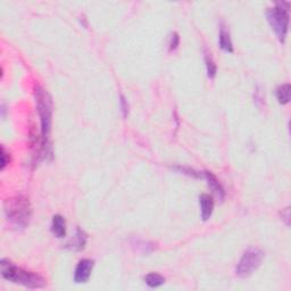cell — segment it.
<instances>
[{"mask_svg":"<svg viewBox=\"0 0 291 291\" xmlns=\"http://www.w3.org/2000/svg\"><path fill=\"white\" fill-rule=\"evenodd\" d=\"M36 110L40 117V155L46 158L48 155H51L50 146V133L51 125H53V99L46 89L36 86L34 90Z\"/></svg>","mask_w":291,"mask_h":291,"instance_id":"obj_1","label":"cell"},{"mask_svg":"<svg viewBox=\"0 0 291 291\" xmlns=\"http://www.w3.org/2000/svg\"><path fill=\"white\" fill-rule=\"evenodd\" d=\"M0 267H1L2 278L9 282L24 286L31 289L43 288L47 285L46 280L40 274L24 270V268L17 266L12 260L7 259H1Z\"/></svg>","mask_w":291,"mask_h":291,"instance_id":"obj_2","label":"cell"},{"mask_svg":"<svg viewBox=\"0 0 291 291\" xmlns=\"http://www.w3.org/2000/svg\"><path fill=\"white\" fill-rule=\"evenodd\" d=\"M3 211L7 220L17 229H24L29 226L32 216V208L25 196H14L3 202Z\"/></svg>","mask_w":291,"mask_h":291,"instance_id":"obj_3","label":"cell"},{"mask_svg":"<svg viewBox=\"0 0 291 291\" xmlns=\"http://www.w3.org/2000/svg\"><path fill=\"white\" fill-rule=\"evenodd\" d=\"M267 20L272 30L275 32L276 36L281 42H285L289 25V9L283 3H276L273 8L267 9Z\"/></svg>","mask_w":291,"mask_h":291,"instance_id":"obj_4","label":"cell"},{"mask_svg":"<svg viewBox=\"0 0 291 291\" xmlns=\"http://www.w3.org/2000/svg\"><path fill=\"white\" fill-rule=\"evenodd\" d=\"M263 259V250L257 247H249L239 260L237 267H235V274L241 279L248 278L260 266Z\"/></svg>","mask_w":291,"mask_h":291,"instance_id":"obj_5","label":"cell"},{"mask_svg":"<svg viewBox=\"0 0 291 291\" xmlns=\"http://www.w3.org/2000/svg\"><path fill=\"white\" fill-rule=\"evenodd\" d=\"M95 261L89 259H83L77 263L74 271L75 283H87L90 279L92 270H94Z\"/></svg>","mask_w":291,"mask_h":291,"instance_id":"obj_6","label":"cell"},{"mask_svg":"<svg viewBox=\"0 0 291 291\" xmlns=\"http://www.w3.org/2000/svg\"><path fill=\"white\" fill-rule=\"evenodd\" d=\"M204 178L206 179V181H207L208 187L211 188L213 194H215L221 200L224 199V196H226V191H224V188L222 187V184H221L219 180L216 179V176L213 174L212 172L205 171Z\"/></svg>","mask_w":291,"mask_h":291,"instance_id":"obj_7","label":"cell"},{"mask_svg":"<svg viewBox=\"0 0 291 291\" xmlns=\"http://www.w3.org/2000/svg\"><path fill=\"white\" fill-rule=\"evenodd\" d=\"M199 204L201 209V217L204 221H207L213 214L214 209V200L213 197L208 194H202L199 197Z\"/></svg>","mask_w":291,"mask_h":291,"instance_id":"obj_8","label":"cell"},{"mask_svg":"<svg viewBox=\"0 0 291 291\" xmlns=\"http://www.w3.org/2000/svg\"><path fill=\"white\" fill-rule=\"evenodd\" d=\"M86 244H87V234L84 233L80 227H77L75 235L65 245V247L71 250H74V252H79V250H82L84 248Z\"/></svg>","mask_w":291,"mask_h":291,"instance_id":"obj_9","label":"cell"},{"mask_svg":"<svg viewBox=\"0 0 291 291\" xmlns=\"http://www.w3.org/2000/svg\"><path fill=\"white\" fill-rule=\"evenodd\" d=\"M51 232L57 238H64L66 235V221L62 215H55L51 221Z\"/></svg>","mask_w":291,"mask_h":291,"instance_id":"obj_10","label":"cell"},{"mask_svg":"<svg viewBox=\"0 0 291 291\" xmlns=\"http://www.w3.org/2000/svg\"><path fill=\"white\" fill-rule=\"evenodd\" d=\"M220 47L226 53H233V43H232L230 33L224 27L220 30Z\"/></svg>","mask_w":291,"mask_h":291,"instance_id":"obj_11","label":"cell"},{"mask_svg":"<svg viewBox=\"0 0 291 291\" xmlns=\"http://www.w3.org/2000/svg\"><path fill=\"white\" fill-rule=\"evenodd\" d=\"M290 84L289 83H286V84H282V86H280L278 89H276V99H278L279 104L281 105H286L288 104L290 101Z\"/></svg>","mask_w":291,"mask_h":291,"instance_id":"obj_12","label":"cell"},{"mask_svg":"<svg viewBox=\"0 0 291 291\" xmlns=\"http://www.w3.org/2000/svg\"><path fill=\"white\" fill-rule=\"evenodd\" d=\"M146 285L150 288H158V287L163 286L165 283V278L158 273H149L145 276Z\"/></svg>","mask_w":291,"mask_h":291,"instance_id":"obj_13","label":"cell"},{"mask_svg":"<svg viewBox=\"0 0 291 291\" xmlns=\"http://www.w3.org/2000/svg\"><path fill=\"white\" fill-rule=\"evenodd\" d=\"M205 63H206V69H207L208 77H211V79H214L215 75H216L217 67H216L215 62L213 61L211 54H206Z\"/></svg>","mask_w":291,"mask_h":291,"instance_id":"obj_14","label":"cell"},{"mask_svg":"<svg viewBox=\"0 0 291 291\" xmlns=\"http://www.w3.org/2000/svg\"><path fill=\"white\" fill-rule=\"evenodd\" d=\"M179 42H180L179 34L178 33H173L171 36V40H169V51L175 50L179 46Z\"/></svg>","mask_w":291,"mask_h":291,"instance_id":"obj_15","label":"cell"},{"mask_svg":"<svg viewBox=\"0 0 291 291\" xmlns=\"http://www.w3.org/2000/svg\"><path fill=\"white\" fill-rule=\"evenodd\" d=\"M9 161H10V156H9V153L6 152L5 147H1V168L3 169L6 167L7 164H9Z\"/></svg>","mask_w":291,"mask_h":291,"instance_id":"obj_16","label":"cell"},{"mask_svg":"<svg viewBox=\"0 0 291 291\" xmlns=\"http://www.w3.org/2000/svg\"><path fill=\"white\" fill-rule=\"evenodd\" d=\"M121 108H122V112H123V116L127 117L128 114H129V105H128V101L127 99L123 95H121Z\"/></svg>","mask_w":291,"mask_h":291,"instance_id":"obj_17","label":"cell"}]
</instances>
